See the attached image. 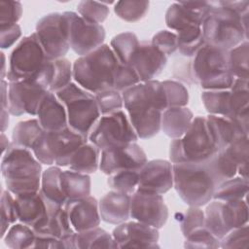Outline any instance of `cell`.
<instances>
[{"instance_id": "1", "label": "cell", "mask_w": 249, "mask_h": 249, "mask_svg": "<svg viewBox=\"0 0 249 249\" xmlns=\"http://www.w3.org/2000/svg\"><path fill=\"white\" fill-rule=\"evenodd\" d=\"M124 107L140 139H149L160 131L161 115L167 109L160 81L141 82L122 92Z\"/></svg>"}, {"instance_id": "2", "label": "cell", "mask_w": 249, "mask_h": 249, "mask_svg": "<svg viewBox=\"0 0 249 249\" xmlns=\"http://www.w3.org/2000/svg\"><path fill=\"white\" fill-rule=\"evenodd\" d=\"M248 14L240 15L222 1L213 2L201 25L205 44L230 51L248 40Z\"/></svg>"}, {"instance_id": "3", "label": "cell", "mask_w": 249, "mask_h": 249, "mask_svg": "<svg viewBox=\"0 0 249 249\" xmlns=\"http://www.w3.org/2000/svg\"><path fill=\"white\" fill-rule=\"evenodd\" d=\"M42 173V163L31 150L12 143L2 154L1 174L7 190L14 196L39 192Z\"/></svg>"}, {"instance_id": "4", "label": "cell", "mask_w": 249, "mask_h": 249, "mask_svg": "<svg viewBox=\"0 0 249 249\" xmlns=\"http://www.w3.org/2000/svg\"><path fill=\"white\" fill-rule=\"evenodd\" d=\"M120 64L109 45L79 56L73 63V79L84 89L97 94L114 89L115 73Z\"/></svg>"}, {"instance_id": "5", "label": "cell", "mask_w": 249, "mask_h": 249, "mask_svg": "<svg viewBox=\"0 0 249 249\" xmlns=\"http://www.w3.org/2000/svg\"><path fill=\"white\" fill-rule=\"evenodd\" d=\"M173 188L189 206H204L213 199L217 185L203 162L173 164Z\"/></svg>"}, {"instance_id": "6", "label": "cell", "mask_w": 249, "mask_h": 249, "mask_svg": "<svg viewBox=\"0 0 249 249\" xmlns=\"http://www.w3.org/2000/svg\"><path fill=\"white\" fill-rule=\"evenodd\" d=\"M55 95L65 107L68 127L88 139L90 129L101 116L95 95L73 82Z\"/></svg>"}, {"instance_id": "7", "label": "cell", "mask_w": 249, "mask_h": 249, "mask_svg": "<svg viewBox=\"0 0 249 249\" xmlns=\"http://www.w3.org/2000/svg\"><path fill=\"white\" fill-rule=\"evenodd\" d=\"M48 58L35 32L23 37L9 56L6 79L8 82H35L43 71Z\"/></svg>"}, {"instance_id": "8", "label": "cell", "mask_w": 249, "mask_h": 249, "mask_svg": "<svg viewBox=\"0 0 249 249\" xmlns=\"http://www.w3.org/2000/svg\"><path fill=\"white\" fill-rule=\"evenodd\" d=\"M88 141L69 127L58 131H45L35 143L32 153L42 164L65 167L75 150Z\"/></svg>"}, {"instance_id": "9", "label": "cell", "mask_w": 249, "mask_h": 249, "mask_svg": "<svg viewBox=\"0 0 249 249\" xmlns=\"http://www.w3.org/2000/svg\"><path fill=\"white\" fill-rule=\"evenodd\" d=\"M138 136L123 111L101 115L89 131L88 140L101 151L127 143L137 142Z\"/></svg>"}, {"instance_id": "10", "label": "cell", "mask_w": 249, "mask_h": 249, "mask_svg": "<svg viewBox=\"0 0 249 249\" xmlns=\"http://www.w3.org/2000/svg\"><path fill=\"white\" fill-rule=\"evenodd\" d=\"M248 204L243 199H212L204 210V227L221 239L234 228L248 224Z\"/></svg>"}, {"instance_id": "11", "label": "cell", "mask_w": 249, "mask_h": 249, "mask_svg": "<svg viewBox=\"0 0 249 249\" xmlns=\"http://www.w3.org/2000/svg\"><path fill=\"white\" fill-rule=\"evenodd\" d=\"M35 33L48 59L65 57L70 50L69 21L63 13H50L36 23Z\"/></svg>"}, {"instance_id": "12", "label": "cell", "mask_w": 249, "mask_h": 249, "mask_svg": "<svg viewBox=\"0 0 249 249\" xmlns=\"http://www.w3.org/2000/svg\"><path fill=\"white\" fill-rule=\"evenodd\" d=\"M69 21L70 49L79 56L86 55L104 44L106 32L102 24L83 18L78 13L65 12Z\"/></svg>"}, {"instance_id": "13", "label": "cell", "mask_w": 249, "mask_h": 249, "mask_svg": "<svg viewBox=\"0 0 249 249\" xmlns=\"http://www.w3.org/2000/svg\"><path fill=\"white\" fill-rule=\"evenodd\" d=\"M186 161L202 162L218 152L206 117H195L187 132L181 137Z\"/></svg>"}, {"instance_id": "14", "label": "cell", "mask_w": 249, "mask_h": 249, "mask_svg": "<svg viewBox=\"0 0 249 249\" xmlns=\"http://www.w3.org/2000/svg\"><path fill=\"white\" fill-rule=\"evenodd\" d=\"M169 213L162 195L136 190L130 196V218L143 224L161 229Z\"/></svg>"}, {"instance_id": "15", "label": "cell", "mask_w": 249, "mask_h": 249, "mask_svg": "<svg viewBox=\"0 0 249 249\" xmlns=\"http://www.w3.org/2000/svg\"><path fill=\"white\" fill-rule=\"evenodd\" d=\"M229 51L204 44L189 62L192 83L199 85L228 70Z\"/></svg>"}, {"instance_id": "16", "label": "cell", "mask_w": 249, "mask_h": 249, "mask_svg": "<svg viewBox=\"0 0 249 249\" xmlns=\"http://www.w3.org/2000/svg\"><path fill=\"white\" fill-rule=\"evenodd\" d=\"M144 150L136 142L111 147L101 151L99 170L109 175L123 169L140 170L147 162Z\"/></svg>"}, {"instance_id": "17", "label": "cell", "mask_w": 249, "mask_h": 249, "mask_svg": "<svg viewBox=\"0 0 249 249\" xmlns=\"http://www.w3.org/2000/svg\"><path fill=\"white\" fill-rule=\"evenodd\" d=\"M49 90L32 81L9 82L8 110L11 115L36 116L44 95Z\"/></svg>"}, {"instance_id": "18", "label": "cell", "mask_w": 249, "mask_h": 249, "mask_svg": "<svg viewBox=\"0 0 249 249\" xmlns=\"http://www.w3.org/2000/svg\"><path fill=\"white\" fill-rule=\"evenodd\" d=\"M212 7V1L174 2L165 12V24L176 32L194 25L201 26Z\"/></svg>"}, {"instance_id": "19", "label": "cell", "mask_w": 249, "mask_h": 249, "mask_svg": "<svg viewBox=\"0 0 249 249\" xmlns=\"http://www.w3.org/2000/svg\"><path fill=\"white\" fill-rule=\"evenodd\" d=\"M112 235L119 248H159V230L138 221L116 225Z\"/></svg>"}, {"instance_id": "20", "label": "cell", "mask_w": 249, "mask_h": 249, "mask_svg": "<svg viewBox=\"0 0 249 249\" xmlns=\"http://www.w3.org/2000/svg\"><path fill=\"white\" fill-rule=\"evenodd\" d=\"M14 196L18 222L23 223L32 229H36L42 225L49 218L50 213L53 209L63 207L49 200L40 191Z\"/></svg>"}, {"instance_id": "21", "label": "cell", "mask_w": 249, "mask_h": 249, "mask_svg": "<svg viewBox=\"0 0 249 249\" xmlns=\"http://www.w3.org/2000/svg\"><path fill=\"white\" fill-rule=\"evenodd\" d=\"M173 188V164L166 160H152L139 170L137 190L163 195Z\"/></svg>"}, {"instance_id": "22", "label": "cell", "mask_w": 249, "mask_h": 249, "mask_svg": "<svg viewBox=\"0 0 249 249\" xmlns=\"http://www.w3.org/2000/svg\"><path fill=\"white\" fill-rule=\"evenodd\" d=\"M166 63L167 56L148 41L140 42L129 62L141 82L155 80L162 72Z\"/></svg>"}, {"instance_id": "23", "label": "cell", "mask_w": 249, "mask_h": 249, "mask_svg": "<svg viewBox=\"0 0 249 249\" xmlns=\"http://www.w3.org/2000/svg\"><path fill=\"white\" fill-rule=\"evenodd\" d=\"M63 207L66 211L71 227L76 232L93 229L100 225L101 217L98 208V201L91 196L67 200Z\"/></svg>"}, {"instance_id": "24", "label": "cell", "mask_w": 249, "mask_h": 249, "mask_svg": "<svg viewBox=\"0 0 249 249\" xmlns=\"http://www.w3.org/2000/svg\"><path fill=\"white\" fill-rule=\"evenodd\" d=\"M36 117L45 131H58L68 127L65 107L52 91H48L44 95Z\"/></svg>"}, {"instance_id": "25", "label": "cell", "mask_w": 249, "mask_h": 249, "mask_svg": "<svg viewBox=\"0 0 249 249\" xmlns=\"http://www.w3.org/2000/svg\"><path fill=\"white\" fill-rule=\"evenodd\" d=\"M101 220L111 225H119L130 218V195L110 191L98 201Z\"/></svg>"}, {"instance_id": "26", "label": "cell", "mask_w": 249, "mask_h": 249, "mask_svg": "<svg viewBox=\"0 0 249 249\" xmlns=\"http://www.w3.org/2000/svg\"><path fill=\"white\" fill-rule=\"evenodd\" d=\"M206 120L218 151L225 149L235 139L248 135V126L230 118L208 115Z\"/></svg>"}, {"instance_id": "27", "label": "cell", "mask_w": 249, "mask_h": 249, "mask_svg": "<svg viewBox=\"0 0 249 249\" xmlns=\"http://www.w3.org/2000/svg\"><path fill=\"white\" fill-rule=\"evenodd\" d=\"M194 114L190 108L169 107L162 112L160 130L169 138H181L189 129Z\"/></svg>"}, {"instance_id": "28", "label": "cell", "mask_w": 249, "mask_h": 249, "mask_svg": "<svg viewBox=\"0 0 249 249\" xmlns=\"http://www.w3.org/2000/svg\"><path fill=\"white\" fill-rule=\"evenodd\" d=\"M248 80L235 79L230 89L229 114L227 118L249 127V86Z\"/></svg>"}, {"instance_id": "29", "label": "cell", "mask_w": 249, "mask_h": 249, "mask_svg": "<svg viewBox=\"0 0 249 249\" xmlns=\"http://www.w3.org/2000/svg\"><path fill=\"white\" fill-rule=\"evenodd\" d=\"M101 150L89 141L84 143L73 153L68 167L71 170L92 174L99 169Z\"/></svg>"}, {"instance_id": "30", "label": "cell", "mask_w": 249, "mask_h": 249, "mask_svg": "<svg viewBox=\"0 0 249 249\" xmlns=\"http://www.w3.org/2000/svg\"><path fill=\"white\" fill-rule=\"evenodd\" d=\"M60 179L62 192L67 200L90 196L91 180L89 174L67 169L62 170Z\"/></svg>"}, {"instance_id": "31", "label": "cell", "mask_w": 249, "mask_h": 249, "mask_svg": "<svg viewBox=\"0 0 249 249\" xmlns=\"http://www.w3.org/2000/svg\"><path fill=\"white\" fill-rule=\"evenodd\" d=\"M33 231H35L36 235H42L55 239L75 231L71 227L64 207H57L53 209L50 213L49 218L42 225L36 229H33Z\"/></svg>"}, {"instance_id": "32", "label": "cell", "mask_w": 249, "mask_h": 249, "mask_svg": "<svg viewBox=\"0 0 249 249\" xmlns=\"http://www.w3.org/2000/svg\"><path fill=\"white\" fill-rule=\"evenodd\" d=\"M61 167L57 165H51L45 169L42 173L40 192L49 200L64 206L67 199L61 188Z\"/></svg>"}, {"instance_id": "33", "label": "cell", "mask_w": 249, "mask_h": 249, "mask_svg": "<svg viewBox=\"0 0 249 249\" xmlns=\"http://www.w3.org/2000/svg\"><path fill=\"white\" fill-rule=\"evenodd\" d=\"M44 132L45 130L42 128L37 119L21 121L13 128L12 143L16 146L32 151L35 143Z\"/></svg>"}, {"instance_id": "34", "label": "cell", "mask_w": 249, "mask_h": 249, "mask_svg": "<svg viewBox=\"0 0 249 249\" xmlns=\"http://www.w3.org/2000/svg\"><path fill=\"white\" fill-rule=\"evenodd\" d=\"M76 249L85 248H119L112 233L104 229L95 227L87 231L76 232L75 234Z\"/></svg>"}, {"instance_id": "35", "label": "cell", "mask_w": 249, "mask_h": 249, "mask_svg": "<svg viewBox=\"0 0 249 249\" xmlns=\"http://www.w3.org/2000/svg\"><path fill=\"white\" fill-rule=\"evenodd\" d=\"M202 162L210 172L217 187L237 174V165L222 150Z\"/></svg>"}, {"instance_id": "36", "label": "cell", "mask_w": 249, "mask_h": 249, "mask_svg": "<svg viewBox=\"0 0 249 249\" xmlns=\"http://www.w3.org/2000/svg\"><path fill=\"white\" fill-rule=\"evenodd\" d=\"M249 43L248 40L231 49L228 53V70L235 79L249 78Z\"/></svg>"}, {"instance_id": "37", "label": "cell", "mask_w": 249, "mask_h": 249, "mask_svg": "<svg viewBox=\"0 0 249 249\" xmlns=\"http://www.w3.org/2000/svg\"><path fill=\"white\" fill-rule=\"evenodd\" d=\"M140 41L135 33L124 31L114 36L110 42V48L122 64H129Z\"/></svg>"}, {"instance_id": "38", "label": "cell", "mask_w": 249, "mask_h": 249, "mask_svg": "<svg viewBox=\"0 0 249 249\" xmlns=\"http://www.w3.org/2000/svg\"><path fill=\"white\" fill-rule=\"evenodd\" d=\"M249 191L248 179L241 176L231 177L221 183L215 190L213 199L229 201L235 199H243Z\"/></svg>"}, {"instance_id": "39", "label": "cell", "mask_w": 249, "mask_h": 249, "mask_svg": "<svg viewBox=\"0 0 249 249\" xmlns=\"http://www.w3.org/2000/svg\"><path fill=\"white\" fill-rule=\"evenodd\" d=\"M35 231L33 229L23 223L17 222L13 224L2 238L5 245L12 249L32 248L35 241Z\"/></svg>"}, {"instance_id": "40", "label": "cell", "mask_w": 249, "mask_h": 249, "mask_svg": "<svg viewBox=\"0 0 249 249\" xmlns=\"http://www.w3.org/2000/svg\"><path fill=\"white\" fill-rule=\"evenodd\" d=\"M180 54L192 58L196 52L205 44L201 26L194 25L176 32Z\"/></svg>"}, {"instance_id": "41", "label": "cell", "mask_w": 249, "mask_h": 249, "mask_svg": "<svg viewBox=\"0 0 249 249\" xmlns=\"http://www.w3.org/2000/svg\"><path fill=\"white\" fill-rule=\"evenodd\" d=\"M150 2L142 0H123L115 2L114 12L124 21L136 22L142 19L149 11Z\"/></svg>"}, {"instance_id": "42", "label": "cell", "mask_w": 249, "mask_h": 249, "mask_svg": "<svg viewBox=\"0 0 249 249\" xmlns=\"http://www.w3.org/2000/svg\"><path fill=\"white\" fill-rule=\"evenodd\" d=\"M139 170L123 169L108 175V186L117 192L132 195L138 187Z\"/></svg>"}, {"instance_id": "43", "label": "cell", "mask_w": 249, "mask_h": 249, "mask_svg": "<svg viewBox=\"0 0 249 249\" xmlns=\"http://www.w3.org/2000/svg\"><path fill=\"white\" fill-rule=\"evenodd\" d=\"M201 100L208 115L227 117L229 114L230 89L227 90H203Z\"/></svg>"}, {"instance_id": "44", "label": "cell", "mask_w": 249, "mask_h": 249, "mask_svg": "<svg viewBox=\"0 0 249 249\" xmlns=\"http://www.w3.org/2000/svg\"><path fill=\"white\" fill-rule=\"evenodd\" d=\"M184 247L190 249H216L220 247V239L205 227H201L185 236Z\"/></svg>"}, {"instance_id": "45", "label": "cell", "mask_w": 249, "mask_h": 249, "mask_svg": "<svg viewBox=\"0 0 249 249\" xmlns=\"http://www.w3.org/2000/svg\"><path fill=\"white\" fill-rule=\"evenodd\" d=\"M77 13L89 22L101 24L108 18L110 10L104 2L86 0L78 3Z\"/></svg>"}, {"instance_id": "46", "label": "cell", "mask_w": 249, "mask_h": 249, "mask_svg": "<svg viewBox=\"0 0 249 249\" xmlns=\"http://www.w3.org/2000/svg\"><path fill=\"white\" fill-rule=\"evenodd\" d=\"M54 73L53 79L50 86L49 91L53 93L67 87L70 83H72L73 79V64H71L70 60L66 57H61L53 60Z\"/></svg>"}, {"instance_id": "47", "label": "cell", "mask_w": 249, "mask_h": 249, "mask_svg": "<svg viewBox=\"0 0 249 249\" xmlns=\"http://www.w3.org/2000/svg\"><path fill=\"white\" fill-rule=\"evenodd\" d=\"M163 87L167 108L185 107L189 103V91L179 81L165 80L161 82Z\"/></svg>"}, {"instance_id": "48", "label": "cell", "mask_w": 249, "mask_h": 249, "mask_svg": "<svg viewBox=\"0 0 249 249\" xmlns=\"http://www.w3.org/2000/svg\"><path fill=\"white\" fill-rule=\"evenodd\" d=\"M1 238L4 237L9 228L18 222L16 200L14 195L8 190L2 189L1 193Z\"/></svg>"}, {"instance_id": "49", "label": "cell", "mask_w": 249, "mask_h": 249, "mask_svg": "<svg viewBox=\"0 0 249 249\" xmlns=\"http://www.w3.org/2000/svg\"><path fill=\"white\" fill-rule=\"evenodd\" d=\"M95 95V99L101 115H108L124 108V99L122 92L112 89L101 91Z\"/></svg>"}, {"instance_id": "50", "label": "cell", "mask_w": 249, "mask_h": 249, "mask_svg": "<svg viewBox=\"0 0 249 249\" xmlns=\"http://www.w3.org/2000/svg\"><path fill=\"white\" fill-rule=\"evenodd\" d=\"M179 226L184 236L188 235L196 229L204 227V211L198 206H189V208L181 214Z\"/></svg>"}, {"instance_id": "51", "label": "cell", "mask_w": 249, "mask_h": 249, "mask_svg": "<svg viewBox=\"0 0 249 249\" xmlns=\"http://www.w3.org/2000/svg\"><path fill=\"white\" fill-rule=\"evenodd\" d=\"M141 83L136 71L130 64H122L120 62L114 79V89L123 92L125 89Z\"/></svg>"}, {"instance_id": "52", "label": "cell", "mask_w": 249, "mask_h": 249, "mask_svg": "<svg viewBox=\"0 0 249 249\" xmlns=\"http://www.w3.org/2000/svg\"><path fill=\"white\" fill-rule=\"evenodd\" d=\"M249 227L248 224L234 228L220 239L221 248H248Z\"/></svg>"}, {"instance_id": "53", "label": "cell", "mask_w": 249, "mask_h": 249, "mask_svg": "<svg viewBox=\"0 0 249 249\" xmlns=\"http://www.w3.org/2000/svg\"><path fill=\"white\" fill-rule=\"evenodd\" d=\"M221 151V150H220ZM237 166L247 162L249 157V137L248 135L239 137L222 150Z\"/></svg>"}, {"instance_id": "54", "label": "cell", "mask_w": 249, "mask_h": 249, "mask_svg": "<svg viewBox=\"0 0 249 249\" xmlns=\"http://www.w3.org/2000/svg\"><path fill=\"white\" fill-rule=\"evenodd\" d=\"M150 42L166 56L173 54L178 48L177 34L169 30H160L157 32Z\"/></svg>"}, {"instance_id": "55", "label": "cell", "mask_w": 249, "mask_h": 249, "mask_svg": "<svg viewBox=\"0 0 249 249\" xmlns=\"http://www.w3.org/2000/svg\"><path fill=\"white\" fill-rule=\"evenodd\" d=\"M22 16V5L19 1H0V26L17 24Z\"/></svg>"}, {"instance_id": "56", "label": "cell", "mask_w": 249, "mask_h": 249, "mask_svg": "<svg viewBox=\"0 0 249 249\" xmlns=\"http://www.w3.org/2000/svg\"><path fill=\"white\" fill-rule=\"evenodd\" d=\"M234 80L230 72H225L200 83L199 86L204 90H227L231 88Z\"/></svg>"}, {"instance_id": "57", "label": "cell", "mask_w": 249, "mask_h": 249, "mask_svg": "<svg viewBox=\"0 0 249 249\" xmlns=\"http://www.w3.org/2000/svg\"><path fill=\"white\" fill-rule=\"evenodd\" d=\"M21 28L17 24L3 25L0 28V47L1 49L11 48L21 37Z\"/></svg>"}, {"instance_id": "58", "label": "cell", "mask_w": 249, "mask_h": 249, "mask_svg": "<svg viewBox=\"0 0 249 249\" xmlns=\"http://www.w3.org/2000/svg\"><path fill=\"white\" fill-rule=\"evenodd\" d=\"M169 161L174 164V163H181L185 162V156H184V151L182 147V142L181 138H176V139H171V142L169 144Z\"/></svg>"}, {"instance_id": "59", "label": "cell", "mask_w": 249, "mask_h": 249, "mask_svg": "<svg viewBox=\"0 0 249 249\" xmlns=\"http://www.w3.org/2000/svg\"><path fill=\"white\" fill-rule=\"evenodd\" d=\"M75 234L76 231L65 234L56 239L53 245V249H76Z\"/></svg>"}, {"instance_id": "60", "label": "cell", "mask_w": 249, "mask_h": 249, "mask_svg": "<svg viewBox=\"0 0 249 249\" xmlns=\"http://www.w3.org/2000/svg\"><path fill=\"white\" fill-rule=\"evenodd\" d=\"M8 81L1 80V108L8 109Z\"/></svg>"}, {"instance_id": "61", "label": "cell", "mask_w": 249, "mask_h": 249, "mask_svg": "<svg viewBox=\"0 0 249 249\" xmlns=\"http://www.w3.org/2000/svg\"><path fill=\"white\" fill-rule=\"evenodd\" d=\"M10 112L8 109L1 108V132H5V130L9 126V122H10Z\"/></svg>"}, {"instance_id": "62", "label": "cell", "mask_w": 249, "mask_h": 249, "mask_svg": "<svg viewBox=\"0 0 249 249\" xmlns=\"http://www.w3.org/2000/svg\"><path fill=\"white\" fill-rule=\"evenodd\" d=\"M0 142H1V153L4 154V153L7 151V149L11 146L12 142L9 141L8 137L5 135V132H1Z\"/></svg>"}, {"instance_id": "63", "label": "cell", "mask_w": 249, "mask_h": 249, "mask_svg": "<svg viewBox=\"0 0 249 249\" xmlns=\"http://www.w3.org/2000/svg\"><path fill=\"white\" fill-rule=\"evenodd\" d=\"M248 162L249 161L241 163L240 165L237 166V174H238V176H241L243 178L248 179Z\"/></svg>"}, {"instance_id": "64", "label": "cell", "mask_w": 249, "mask_h": 249, "mask_svg": "<svg viewBox=\"0 0 249 249\" xmlns=\"http://www.w3.org/2000/svg\"><path fill=\"white\" fill-rule=\"evenodd\" d=\"M1 61H2V67H1V80H5L7 76V69H6V56L5 53H1Z\"/></svg>"}]
</instances>
